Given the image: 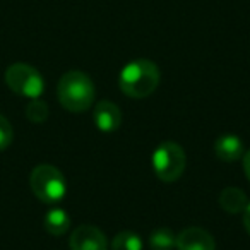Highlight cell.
<instances>
[{
    "label": "cell",
    "instance_id": "cell-1",
    "mask_svg": "<svg viewBox=\"0 0 250 250\" xmlns=\"http://www.w3.org/2000/svg\"><path fill=\"white\" fill-rule=\"evenodd\" d=\"M160 84V69L147 59H137L122 69L118 86L122 93L129 98H147L156 91Z\"/></svg>",
    "mask_w": 250,
    "mask_h": 250
},
{
    "label": "cell",
    "instance_id": "cell-2",
    "mask_svg": "<svg viewBox=\"0 0 250 250\" xmlns=\"http://www.w3.org/2000/svg\"><path fill=\"white\" fill-rule=\"evenodd\" d=\"M94 84L87 74L81 70H70L59 81L57 96L65 110L72 113H83L94 101Z\"/></svg>",
    "mask_w": 250,
    "mask_h": 250
},
{
    "label": "cell",
    "instance_id": "cell-3",
    "mask_svg": "<svg viewBox=\"0 0 250 250\" xmlns=\"http://www.w3.org/2000/svg\"><path fill=\"white\" fill-rule=\"evenodd\" d=\"M29 185L33 194L46 204L62 201L67 192V184L62 171L52 165H38L29 175Z\"/></svg>",
    "mask_w": 250,
    "mask_h": 250
},
{
    "label": "cell",
    "instance_id": "cell-4",
    "mask_svg": "<svg viewBox=\"0 0 250 250\" xmlns=\"http://www.w3.org/2000/svg\"><path fill=\"white\" fill-rule=\"evenodd\" d=\"M187 165L185 151L173 141H165L153 153V170L165 184H173L182 177Z\"/></svg>",
    "mask_w": 250,
    "mask_h": 250
},
{
    "label": "cell",
    "instance_id": "cell-5",
    "mask_svg": "<svg viewBox=\"0 0 250 250\" xmlns=\"http://www.w3.org/2000/svg\"><path fill=\"white\" fill-rule=\"evenodd\" d=\"M5 83L16 94L26 98H40L45 89V81L35 67L28 63H12L5 72Z\"/></svg>",
    "mask_w": 250,
    "mask_h": 250
},
{
    "label": "cell",
    "instance_id": "cell-6",
    "mask_svg": "<svg viewBox=\"0 0 250 250\" xmlns=\"http://www.w3.org/2000/svg\"><path fill=\"white\" fill-rule=\"evenodd\" d=\"M70 250H108L104 233L93 225H81L74 229L69 240Z\"/></svg>",
    "mask_w": 250,
    "mask_h": 250
},
{
    "label": "cell",
    "instance_id": "cell-7",
    "mask_svg": "<svg viewBox=\"0 0 250 250\" xmlns=\"http://www.w3.org/2000/svg\"><path fill=\"white\" fill-rule=\"evenodd\" d=\"M177 250H216V243L206 229L188 226L178 233Z\"/></svg>",
    "mask_w": 250,
    "mask_h": 250
},
{
    "label": "cell",
    "instance_id": "cell-8",
    "mask_svg": "<svg viewBox=\"0 0 250 250\" xmlns=\"http://www.w3.org/2000/svg\"><path fill=\"white\" fill-rule=\"evenodd\" d=\"M93 118L101 132H115L122 124V111L110 100H101L94 106Z\"/></svg>",
    "mask_w": 250,
    "mask_h": 250
},
{
    "label": "cell",
    "instance_id": "cell-9",
    "mask_svg": "<svg viewBox=\"0 0 250 250\" xmlns=\"http://www.w3.org/2000/svg\"><path fill=\"white\" fill-rule=\"evenodd\" d=\"M214 153L221 161L233 163L243 156V143L240 137L226 134V136L218 137V141L214 143Z\"/></svg>",
    "mask_w": 250,
    "mask_h": 250
},
{
    "label": "cell",
    "instance_id": "cell-10",
    "mask_svg": "<svg viewBox=\"0 0 250 250\" xmlns=\"http://www.w3.org/2000/svg\"><path fill=\"white\" fill-rule=\"evenodd\" d=\"M219 206L229 214H238V212L245 211V208L249 206V201H247V195L242 188L226 187L219 194Z\"/></svg>",
    "mask_w": 250,
    "mask_h": 250
},
{
    "label": "cell",
    "instance_id": "cell-11",
    "mask_svg": "<svg viewBox=\"0 0 250 250\" xmlns=\"http://www.w3.org/2000/svg\"><path fill=\"white\" fill-rule=\"evenodd\" d=\"M70 228V218L63 209H50L45 216V229L53 236H60Z\"/></svg>",
    "mask_w": 250,
    "mask_h": 250
},
{
    "label": "cell",
    "instance_id": "cell-12",
    "mask_svg": "<svg viewBox=\"0 0 250 250\" xmlns=\"http://www.w3.org/2000/svg\"><path fill=\"white\" fill-rule=\"evenodd\" d=\"M151 250H173L177 247V236L170 228H158L149 236Z\"/></svg>",
    "mask_w": 250,
    "mask_h": 250
},
{
    "label": "cell",
    "instance_id": "cell-13",
    "mask_svg": "<svg viewBox=\"0 0 250 250\" xmlns=\"http://www.w3.org/2000/svg\"><path fill=\"white\" fill-rule=\"evenodd\" d=\"M111 250H143V240L134 231H120L111 242Z\"/></svg>",
    "mask_w": 250,
    "mask_h": 250
},
{
    "label": "cell",
    "instance_id": "cell-14",
    "mask_svg": "<svg viewBox=\"0 0 250 250\" xmlns=\"http://www.w3.org/2000/svg\"><path fill=\"white\" fill-rule=\"evenodd\" d=\"M26 117L35 124H42L48 118V104L38 98H33L26 106Z\"/></svg>",
    "mask_w": 250,
    "mask_h": 250
},
{
    "label": "cell",
    "instance_id": "cell-15",
    "mask_svg": "<svg viewBox=\"0 0 250 250\" xmlns=\"http://www.w3.org/2000/svg\"><path fill=\"white\" fill-rule=\"evenodd\" d=\"M12 139H14V130H12L11 122L4 115H0V151L7 149Z\"/></svg>",
    "mask_w": 250,
    "mask_h": 250
},
{
    "label": "cell",
    "instance_id": "cell-16",
    "mask_svg": "<svg viewBox=\"0 0 250 250\" xmlns=\"http://www.w3.org/2000/svg\"><path fill=\"white\" fill-rule=\"evenodd\" d=\"M243 158V170H245V175H247V178L250 180V149L245 153V156H242Z\"/></svg>",
    "mask_w": 250,
    "mask_h": 250
},
{
    "label": "cell",
    "instance_id": "cell-17",
    "mask_svg": "<svg viewBox=\"0 0 250 250\" xmlns=\"http://www.w3.org/2000/svg\"><path fill=\"white\" fill-rule=\"evenodd\" d=\"M243 225H245L247 231H249V235H250V202L245 208V211H243Z\"/></svg>",
    "mask_w": 250,
    "mask_h": 250
}]
</instances>
